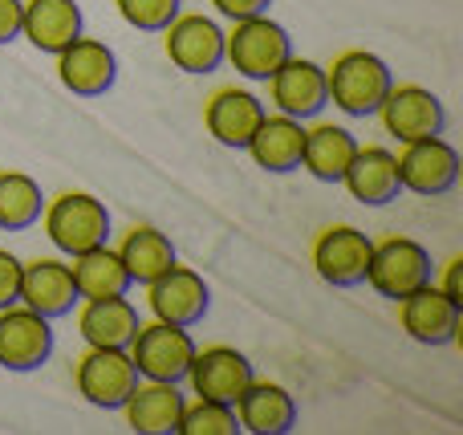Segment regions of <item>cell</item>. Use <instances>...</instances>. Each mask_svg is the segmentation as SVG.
Masks as SVG:
<instances>
[{
    "label": "cell",
    "instance_id": "1",
    "mask_svg": "<svg viewBox=\"0 0 463 435\" xmlns=\"http://www.w3.org/2000/svg\"><path fill=\"white\" fill-rule=\"evenodd\" d=\"M391 86H394L391 65L378 53H366V49H345V53L334 57V65H326L329 102L342 114H350V118L378 114V106H383Z\"/></svg>",
    "mask_w": 463,
    "mask_h": 435
},
{
    "label": "cell",
    "instance_id": "2",
    "mask_svg": "<svg viewBox=\"0 0 463 435\" xmlns=\"http://www.w3.org/2000/svg\"><path fill=\"white\" fill-rule=\"evenodd\" d=\"M288 57H293V37L269 13L232 21V33H224V61L248 81H269Z\"/></svg>",
    "mask_w": 463,
    "mask_h": 435
},
{
    "label": "cell",
    "instance_id": "3",
    "mask_svg": "<svg viewBox=\"0 0 463 435\" xmlns=\"http://www.w3.org/2000/svg\"><path fill=\"white\" fill-rule=\"evenodd\" d=\"M41 224H45L49 244L65 257H78V252L110 241V212L90 192H61L53 200H45Z\"/></svg>",
    "mask_w": 463,
    "mask_h": 435
},
{
    "label": "cell",
    "instance_id": "4",
    "mask_svg": "<svg viewBox=\"0 0 463 435\" xmlns=\"http://www.w3.org/2000/svg\"><path fill=\"white\" fill-rule=\"evenodd\" d=\"M195 338L187 334V326H171V322H143L130 338L127 355L135 363L138 379H155V383H184L187 366L195 358Z\"/></svg>",
    "mask_w": 463,
    "mask_h": 435
},
{
    "label": "cell",
    "instance_id": "5",
    "mask_svg": "<svg viewBox=\"0 0 463 435\" xmlns=\"http://www.w3.org/2000/svg\"><path fill=\"white\" fill-rule=\"evenodd\" d=\"M435 273L431 252L411 236H391V241L374 244L366 269V285L386 301H402L407 293H415L419 285H427Z\"/></svg>",
    "mask_w": 463,
    "mask_h": 435
},
{
    "label": "cell",
    "instance_id": "6",
    "mask_svg": "<svg viewBox=\"0 0 463 435\" xmlns=\"http://www.w3.org/2000/svg\"><path fill=\"white\" fill-rule=\"evenodd\" d=\"M49 355H53V322L49 317L33 314L21 301L0 309V371H41Z\"/></svg>",
    "mask_w": 463,
    "mask_h": 435
},
{
    "label": "cell",
    "instance_id": "7",
    "mask_svg": "<svg viewBox=\"0 0 463 435\" xmlns=\"http://www.w3.org/2000/svg\"><path fill=\"white\" fill-rule=\"evenodd\" d=\"M399 159V184L402 192H415L423 200L448 195L459 184V151L443 135L419 138V143H402Z\"/></svg>",
    "mask_w": 463,
    "mask_h": 435
},
{
    "label": "cell",
    "instance_id": "8",
    "mask_svg": "<svg viewBox=\"0 0 463 435\" xmlns=\"http://www.w3.org/2000/svg\"><path fill=\"white\" fill-rule=\"evenodd\" d=\"M135 387H138V371L127 350L90 346L78 358V395L98 411H118Z\"/></svg>",
    "mask_w": 463,
    "mask_h": 435
},
{
    "label": "cell",
    "instance_id": "9",
    "mask_svg": "<svg viewBox=\"0 0 463 435\" xmlns=\"http://www.w3.org/2000/svg\"><path fill=\"white\" fill-rule=\"evenodd\" d=\"M163 49H167L171 65L192 78L216 73L224 65V29L203 13H179L163 29Z\"/></svg>",
    "mask_w": 463,
    "mask_h": 435
},
{
    "label": "cell",
    "instance_id": "10",
    "mask_svg": "<svg viewBox=\"0 0 463 435\" xmlns=\"http://www.w3.org/2000/svg\"><path fill=\"white\" fill-rule=\"evenodd\" d=\"M394 306H399V322L407 330V338L419 342V346H451L459 338L463 306L451 301L435 281L419 285L415 293H407Z\"/></svg>",
    "mask_w": 463,
    "mask_h": 435
},
{
    "label": "cell",
    "instance_id": "11",
    "mask_svg": "<svg viewBox=\"0 0 463 435\" xmlns=\"http://www.w3.org/2000/svg\"><path fill=\"white\" fill-rule=\"evenodd\" d=\"M386 135L399 143H419L448 130V110H443L439 94H431L427 86H391L378 106Z\"/></svg>",
    "mask_w": 463,
    "mask_h": 435
},
{
    "label": "cell",
    "instance_id": "12",
    "mask_svg": "<svg viewBox=\"0 0 463 435\" xmlns=\"http://www.w3.org/2000/svg\"><path fill=\"white\" fill-rule=\"evenodd\" d=\"M370 252H374V241L362 228L337 224V228H326L313 241V269L334 289H354V285L366 281Z\"/></svg>",
    "mask_w": 463,
    "mask_h": 435
},
{
    "label": "cell",
    "instance_id": "13",
    "mask_svg": "<svg viewBox=\"0 0 463 435\" xmlns=\"http://www.w3.org/2000/svg\"><path fill=\"white\" fill-rule=\"evenodd\" d=\"M146 306L159 322H171V326H187L192 330L195 322L208 317V306H212V289L195 269L187 265H171L167 273H159L151 285H146Z\"/></svg>",
    "mask_w": 463,
    "mask_h": 435
},
{
    "label": "cell",
    "instance_id": "14",
    "mask_svg": "<svg viewBox=\"0 0 463 435\" xmlns=\"http://www.w3.org/2000/svg\"><path fill=\"white\" fill-rule=\"evenodd\" d=\"M57 81L78 98H102L118 81V57L98 37H73L57 53Z\"/></svg>",
    "mask_w": 463,
    "mask_h": 435
},
{
    "label": "cell",
    "instance_id": "15",
    "mask_svg": "<svg viewBox=\"0 0 463 435\" xmlns=\"http://www.w3.org/2000/svg\"><path fill=\"white\" fill-rule=\"evenodd\" d=\"M269 98H272V106H277V114H288V118H301V122L317 118V114L329 106L326 65L293 53L269 78Z\"/></svg>",
    "mask_w": 463,
    "mask_h": 435
},
{
    "label": "cell",
    "instance_id": "16",
    "mask_svg": "<svg viewBox=\"0 0 463 435\" xmlns=\"http://www.w3.org/2000/svg\"><path fill=\"white\" fill-rule=\"evenodd\" d=\"M21 306H29L33 314L57 317L73 314L78 309V285H73V273H70V260H57V257H37L24 265L21 260V293H16Z\"/></svg>",
    "mask_w": 463,
    "mask_h": 435
},
{
    "label": "cell",
    "instance_id": "17",
    "mask_svg": "<svg viewBox=\"0 0 463 435\" xmlns=\"http://www.w3.org/2000/svg\"><path fill=\"white\" fill-rule=\"evenodd\" d=\"M256 379L248 355H240L236 346H208L195 350L192 366H187V383L200 399H216V403H236L240 391Z\"/></svg>",
    "mask_w": 463,
    "mask_h": 435
},
{
    "label": "cell",
    "instance_id": "18",
    "mask_svg": "<svg viewBox=\"0 0 463 435\" xmlns=\"http://www.w3.org/2000/svg\"><path fill=\"white\" fill-rule=\"evenodd\" d=\"M264 114L269 110H264V102L256 94L224 86L208 98V106H203V127H208V135L216 138L220 147H228V151H244Z\"/></svg>",
    "mask_w": 463,
    "mask_h": 435
},
{
    "label": "cell",
    "instance_id": "19",
    "mask_svg": "<svg viewBox=\"0 0 463 435\" xmlns=\"http://www.w3.org/2000/svg\"><path fill=\"white\" fill-rule=\"evenodd\" d=\"M240 431L248 435H288L297 428V399L280 383L252 379L232 403Z\"/></svg>",
    "mask_w": 463,
    "mask_h": 435
},
{
    "label": "cell",
    "instance_id": "20",
    "mask_svg": "<svg viewBox=\"0 0 463 435\" xmlns=\"http://www.w3.org/2000/svg\"><path fill=\"white\" fill-rule=\"evenodd\" d=\"M350 200H358L362 208H386L402 195L399 184V159L386 147H358L342 175Z\"/></svg>",
    "mask_w": 463,
    "mask_h": 435
},
{
    "label": "cell",
    "instance_id": "21",
    "mask_svg": "<svg viewBox=\"0 0 463 435\" xmlns=\"http://www.w3.org/2000/svg\"><path fill=\"white\" fill-rule=\"evenodd\" d=\"M184 403L187 399L179 395V383L138 379V387L130 391L118 411L127 415V428L135 435H175Z\"/></svg>",
    "mask_w": 463,
    "mask_h": 435
},
{
    "label": "cell",
    "instance_id": "22",
    "mask_svg": "<svg viewBox=\"0 0 463 435\" xmlns=\"http://www.w3.org/2000/svg\"><path fill=\"white\" fill-rule=\"evenodd\" d=\"M252 163L269 175H288L301 171V151H305V122L288 118V114H264L256 135L244 147Z\"/></svg>",
    "mask_w": 463,
    "mask_h": 435
},
{
    "label": "cell",
    "instance_id": "23",
    "mask_svg": "<svg viewBox=\"0 0 463 435\" xmlns=\"http://www.w3.org/2000/svg\"><path fill=\"white\" fill-rule=\"evenodd\" d=\"M21 37L41 53H61L73 37H81L78 0H24L21 5Z\"/></svg>",
    "mask_w": 463,
    "mask_h": 435
},
{
    "label": "cell",
    "instance_id": "24",
    "mask_svg": "<svg viewBox=\"0 0 463 435\" xmlns=\"http://www.w3.org/2000/svg\"><path fill=\"white\" fill-rule=\"evenodd\" d=\"M78 334L86 346H118L127 350L135 330L143 326L135 301L127 293L118 298H94V301H78Z\"/></svg>",
    "mask_w": 463,
    "mask_h": 435
},
{
    "label": "cell",
    "instance_id": "25",
    "mask_svg": "<svg viewBox=\"0 0 463 435\" xmlns=\"http://www.w3.org/2000/svg\"><path fill=\"white\" fill-rule=\"evenodd\" d=\"M358 138L337 122H317L305 127V151H301V167L309 171L317 184H342L345 167H350Z\"/></svg>",
    "mask_w": 463,
    "mask_h": 435
},
{
    "label": "cell",
    "instance_id": "26",
    "mask_svg": "<svg viewBox=\"0 0 463 435\" xmlns=\"http://www.w3.org/2000/svg\"><path fill=\"white\" fill-rule=\"evenodd\" d=\"M70 273H73V285H78L81 301L118 298V293L135 289L127 265L118 260V252H114L110 244H98V249H86V252H78V257H70Z\"/></svg>",
    "mask_w": 463,
    "mask_h": 435
},
{
    "label": "cell",
    "instance_id": "27",
    "mask_svg": "<svg viewBox=\"0 0 463 435\" xmlns=\"http://www.w3.org/2000/svg\"><path fill=\"white\" fill-rule=\"evenodd\" d=\"M114 252H118V260L127 265L130 285H151L155 277L175 265V244H171V236L151 224H135Z\"/></svg>",
    "mask_w": 463,
    "mask_h": 435
},
{
    "label": "cell",
    "instance_id": "28",
    "mask_svg": "<svg viewBox=\"0 0 463 435\" xmlns=\"http://www.w3.org/2000/svg\"><path fill=\"white\" fill-rule=\"evenodd\" d=\"M45 212L41 184L24 171H0V232H24Z\"/></svg>",
    "mask_w": 463,
    "mask_h": 435
},
{
    "label": "cell",
    "instance_id": "29",
    "mask_svg": "<svg viewBox=\"0 0 463 435\" xmlns=\"http://www.w3.org/2000/svg\"><path fill=\"white\" fill-rule=\"evenodd\" d=\"M236 411L228 403H216V399H195V403H184V415H179L175 435H236Z\"/></svg>",
    "mask_w": 463,
    "mask_h": 435
},
{
    "label": "cell",
    "instance_id": "30",
    "mask_svg": "<svg viewBox=\"0 0 463 435\" xmlns=\"http://www.w3.org/2000/svg\"><path fill=\"white\" fill-rule=\"evenodd\" d=\"M118 16L138 33H163L179 13H184V0H114Z\"/></svg>",
    "mask_w": 463,
    "mask_h": 435
},
{
    "label": "cell",
    "instance_id": "31",
    "mask_svg": "<svg viewBox=\"0 0 463 435\" xmlns=\"http://www.w3.org/2000/svg\"><path fill=\"white\" fill-rule=\"evenodd\" d=\"M16 293H21V260L8 249H0V309L16 306Z\"/></svg>",
    "mask_w": 463,
    "mask_h": 435
},
{
    "label": "cell",
    "instance_id": "32",
    "mask_svg": "<svg viewBox=\"0 0 463 435\" xmlns=\"http://www.w3.org/2000/svg\"><path fill=\"white\" fill-rule=\"evenodd\" d=\"M272 0H212V8H216L224 21H248V16H260L269 13Z\"/></svg>",
    "mask_w": 463,
    "mask_h": 435
},
{
    "label": "cell",
    "instance_id": "33",
    "mask_svg": "<svg viewBox=\"0 0 463 435\" xmlns=\"http://www.w3.org/2000/svg\"><path fill=\"white\" fill-rule=\"evenodd\" d=\"M21 5L24 0H0V45H13L21 37Z\"/></svg>",
    "mask_w": 463,
    "mask_h": 435
},
{
    "label": "cell",
    "instance_id": "34",
    "mask_svg": "<svg viewBox=\"0 0 463 435\" xmlns=\"http://www.w3.org/2000/svg\"><path fill=\"white\" fill-rule=\"evenodd\" d=\"M439 289L448 293L451 301H459V306H463V260H451V269H448V281H443Z\"/></svg>",
    "mask_w": 463,
    "mask_h": 435
}]
</instances>
